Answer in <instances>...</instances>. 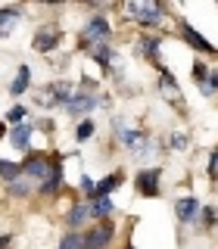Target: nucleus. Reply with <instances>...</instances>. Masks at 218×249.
I'll return each instance as SVG.
<instances>
[{
	"label": "nucleus",
	"instance_id": "nucleus-1",
	"mask_svg": "<svg viewBox=\"0 0 218 249\" xmlns=\"http://www.w3.org/2000/svg\"><path fill=\"white\" fill-rule=\"evenodd\" d=\"M69 100H72V84H66V81H53V84H47V88H41L35 93V103L44 106V109H53V106L66 109Z\"/></svg>",
	"mask_w": 218,
	"mask_h": 249
},
{
	"label": "nucleus",
	"instance_id": "nucleus-2",
	"mask_svg": "<svg viewBox=\"0 0 218 249\" xmlns=\"http://www.w3.org/2000/svg\"><path fill=\"white\" fill-rule=\"evenodd\" d=\"M97 106H100V97H93L91 90H78V93H72V100L66 103V112L72 115V119L81 122V119H88Z\"/></svg>",
	"mask_w": 218,
	"mask_h": 249
},
{
	"label": "nucleus",
	"instance_id": "nucleus-3",
	"mask_svg": "<svg viewBox=\"0 0 218 249\" xmlns=\"http://www.w3.org/2000/svg\"><path fill=\"white\" fill-rule=\"evenodd\" d=\"M125 10H128V16H134L140 25H156L162 19V13H165L159 3H144V0H131Z\"/></svg>",
	"mask_w": 218,
	"mask_h": 249
},
{
	"label": "nucleus",
	"instance_id": "nucleus-4",
	"mask_svg": "<svg viewBox=\"0 0 218 249\" xmlns=\"http://www.w3.org/2000/svg\"><path fill=\"white\" fill-rule=\"evenodd\" d=\"M50 171H53V165L47 162V156H28L22 162V178H28L31 184H44L50 178Z\"/></svg>",
	"mask_w": 218,
	"mask_h": 249
},
{
	"label": "nucleus",
	"instance_id": "nucleus-5",
	"mask_svg": "<svg viewBox=\"0 0 218 249\" xmlns=\"http://www.w3.org/2000/svg\"><path fill=\"white\" fill-rule=\"evenodd\" d=\"M134 187L144 196H159V187H162V171L159 168H144L134 175Z\"/></svg>",
	"mask_w": 218,
	"mask_h": 249
},
{
	"label": "nucleus",
	"instance_id": "nucleus-6",
	"mask_svg": "<svg viewBox=\"0 0 218 249\" xmlns=\"http://www.w3.org/2000/svg\"><path fill=\"white\" fill-rule=\"evenodd\" d=\"M112 237H115L112 221H103V224H97L93 231L84 233V249H106L109 243H112Z\"/></svg>",
	"mask_w": 218,
	"mask_h": 249
},
{
	"label": "nucleus",
	"instance_id": "nucleus-7",
	"mask_svg": "<svg viewBox=\"0 0 218 249\" xmlns=\"http://www.w3.org/2000/svg\"><path fill=\"white\" fill-rule=\"evenodd\" d=\"M178 25H181V37H184V41L190 44V47H193L197 53H215V44L209 41V37H202V35H200V31L193 28V25H190L187 19H181Z\"/></svg>",
	"mask_w": 218,
	"mask_h": 249
},
{
	"label": "nucleus",
	"instance_id": "nucleus-8",
	"mask_svg": "<svg viewBox=\"0 0 218 249\" xmlns=\"http://www.w3.org/2000/svg\"><path fill=\"white\" fill-rule=\"evenodd\" d=\"M103 37H109V22L97 16V19H91L81 31V50H88L93 41H103Z\"/></svg>",
	"mask_w": 218,
	"mask_h": 249
},
{
	"label": "nucleus",
	"instance_id": "nucleus-9",
	"mask_svg": "<svg viewBox=\"0 0 218 249\" xmlns=\"http://www.w3.org/2000/svg\"><path fill=\"white\" fill-rule=\"evenodd\" d=\"M175 215H178V221H181V224H190L193 218L200 215V199L190 196V193H187V196H178L175 199Z\"/></svg>",
	"mask_w": 218,
	"mask_h": 249
},
{
	"label": "nucleus",
	"instance_id": "nucleus-10",
	"mask_svg": "<svg viewBox=\"0 0 218 249\" xmlns=\"http://www.w3.org/2000/svg\"><path fill=\"white\" fill-rule=\"evenodd\" d=\"M59 37H62L59 25H44V28L35 35V50H37V53H50L53 47L59 44Z\"/></svg>",
	"mask_w": 218,
	"mask_h": 249
},
{
	"label": "nucleus",
	"instance_id": "nucleus-11",
	"mask_svg": "<svg viewBox=\"0 0 218 249\" xmlns=\"http://www.w3.org/2000/svg\"><path fill=\"white\" fill-rule=\"evenodd\" d=\"M31 134H35V124H28V122L13 124V128H10V143L16 146V150H28Z\"/></svg>",
	"mask_w": 218,
	"mask_h": 249
},
{
	"label": "nucleus",
	"instance_id": "nucleus-12",
	"mask_svg": "<svg viewBox=\"0 0 218 249\" xmlns=\"http://www.w3.org/2000/svg\"><path fill=\"white\" fill-rule=\"evenodd\" d=\"M88 218H91V206H88V202H75L72 212H69V218H66V224L75 231V228H81V224L88 221Z\"/></svg>",
	"mask_w": 218,
	"mask_h": 249
},
{
	"label": "nucleus",
	"instance_id": "nucleus-13",
	"mask_svg": "<svg viewBox=\"0 0 218 249\" xmlns=\"http://www.w3.org/2000/svg\"><path fill=\"white\" fill-rule=\"evenodd\" d=\"M28 84H31V69L28 66H19V72H16L13 84H10V93H13V97H19V93L28 90Z\"/></svg>",
	"mask_w": 218,
	"mask_h": 249
},
{
	"label": "nucleus",
	"instance_id": "nucleus-14",
	"mask_svg": "<svg viewBox=\"0 0 218 249\" xmlns=\"http://www.w3.org/2000/svg\"><path fill=\"white\" fill-rule=\"evenodd\" d=\"M88 206H91V215H93V218H103V221H106V218H109V215H112V209H115V202H112V199H109V196H97V199H91V202H88Z\"/></svg>",
	"mask_w": 218,
	"mask_h": 249
},
{
	"label": "nucleus",
	"instance_id": "nucleus-15",
	"mask_svg": "<svg viewBox=\"0 0 218 249\" xmlns=\"http://www.w3.org/2000/svg\"><path fill=\"white\" fill-rule=\"evenodd\" d=\"M144 137H146V134H144V131H137V128H122V131H119V140L128 146V153H134L137 146L144 143Z\"/></svg>",
	"mask_w": 218,
	"mask_h": 249
},
{
	"label": "nucleus",
	"instance_id": "nucleus-16",
	"mask_svg": "<svg viewBox=\"0 0 218 249\" xmlns=\"http://www.w3.org/2000/svg\"><path fill=\"white\" fill-rule=\"evenodd\" d=\"M122 184V171H115V175H106L103 181H97V190H93V199L97 196H109V193L115 190V187Z\"/></svg>",
	"mask_w": 218,
	"mask_h": 249
},
{
	"label": "nucleus",
	"instance_id": "nucleus-17",
	"mask_svg": "<svg viewBox=\"0 0 218 249\" xmlns=\"http://www.w3.org/2000/svg\"><path fill=\"white\" fill-rule=\"evenodd\" d=\"M91 53H93V59H97V62H100L103 69H109V66H112L115 59H119V53H115L112 47H106V44H97V47H93Z\"/></svg>",
	"mask_w": 218,
	"mask_h": 249
},
{
	"label": "nucleus",
	"instance_id": "nucleus-18",
	"mask_svg": "<svg viewBox=\"0 0 218 249\" xmlns=\"http://www.w3.org/2000/svg\"><path fill=\"white\" fill-rule=\"evenodd\" d=\"M131 156H134V162H150L153 156H156V143H153V137H144V143H140Z\"/></svg>",
	"mask_w": 218,
	"mask_h": 249
},
{
	"label": "nucleus",
	"instance_id": "nucleus-19",
	"mask_svg": "<svg viewBox=\"0 0 218 249\" xmlns=\"http://www.w3.org/2000/svg\"><path fill=\"white\" fill-rule=\"evenodd\" d=\"M0 178H3L6 184L19 181V178H22V165H19V162H0Z\"/></svg>",
	"mask_w": 218,
	"mask_h": 249
},
{
	"label": "nucleus",
	"instance_id": "nucleus-20",
	"mask_svg": "<svg viewBox=\"0 0 218 249\" xmlns=\"http://www.w3.org/2000/svg\"><path fill=\"white\" fill-rule=\"evenodd\" d=\"M197 88H200L202 97H215V93H218V69H212V72H209V78H206L202 84H197Z\"/></svg>",
	"mask_w": 218,
	"mask_h": 249
},
{
	"label": "nucleus",
	"instance_id": "nucleus-21",
	"mask_svg": "<svg viewBox=\"0 0 218 249\" xmlns=\"http://www.w3.org/2000/svg\"><path fill=\"white\" fill-rule=\"evenodd\" d=\"M62 187V168H53L50 171V178H47V181L41 184V193H56Z\"/></svg>",
	"mask_w": 218,
	"mask_h": 249
},
{
	"label": "nucleus",
	"instance_id": "nucleus-22",
	"mask_svg": "<svg viewBox=\"0 0 218 249\" xmlns=\"http://www.w3.org/2000/svg\"><path fill=\"white\" fill-rule=\"evenodd\" d=\"M93 131H97V124H93L91 119H81V122H78V128H75V140H91Z\"/></svg>",
	"mask_w": 218,
	"mask_h": 249
},
{
	"label": "nucleus",
	"instance_id": "nucleus-23",
	"mask_svg": "<svg viewBox=\"0 0 218 249\" xmlns=\"http://www.w3.org/2000/svg\"><path fill=\"white\" fill-rule=\"evenodd\" d=\"M31 190H35V184H31L28 178H19V181L10 184V193H16V196H28Z\"/></svg>",
	"mask_w": 218,
	"mask_h": 249
},
{
	"label": "nucleus",
	"instance_id": "nucleus-24",
	"mask_svg": "<svg viewBox=\"0 0 218 249\" xmlns=\"http://www.w3.org/2000/svg\"><path fill=\"white\" fill-rule=\"evenodd\" d=\"M59 249H84V237H81V233H66V240H62V243H59Z\"/></svg>",
	"mask_w": 218,
	"mask_h": 249
},
{
	"label": "nucleus",
	"instance_id": "nucleus-25",
	"mask_svg": "<svg viewBox=\"0 0 218 249\" xmlns=\"http://www.w3.org/2000/svg\"><path fill=\"white\" fill-rule=\"evenodd\" d=\"M140 47H144V53H146L150 59H159V37H146Z\"/></svg>",
	"mask_w": 218,
	"mask_h": 249
},
{
	"label": "nucleus",
	"instance_id": "nucleus-26",
	"mask_svg": "<svg viewBox=\"0 0 218 249\" xmlns=\"http://www.w3.org/2000/svg\"><path fill=\"white\" fill-rule=\"evenodd\" d=\"M200 221H202V228H215V221H218V212H215L212 206H209V209H202V212H200Z\"/></svg>",
	"mask_w": 218,
	"mask_h": 249
},
{
	"label": "nucleus",
	"instance_id": "nucleus-27",
	"mask_svg": "<svg viewBox=\"0 0 218 249\" xmlns=\"http://www.w3.org/2000/svg\"><path fill=\"white\" fill-rule=\"evenodd\" d=\"M6 122H10V124H22V122H25V106H13L10 112H6Z\"/></svg>",
	"mask_w": 218,
	"mask_h": 249
},
{
	"label": "nucleus",
	"instance_id": "nucleus-28",
	"mask_svg": "<svg viewBox=\"0 0 218 249\" xmlns=\"http://www.w3.org/2000/svg\"><path fill=\"white\" fill-rule=\"evenodd\" d=\"M78 184H81V190H84V193H88V199H93V190H97V181H93L91 175H81V181H78Z\"/></svg>",
	"mask_w": 218,
	"mask_h": 249
},
{
	"label": "nucleus",
	"instance_id": "nucleus-29",
	"mask_svg": "<svg viewBox=\"0 0 218 249\" xmlns=\"http://www.w3.org/2000/svg\"><path fill=\"white\" fill-rule=\"evenodd\" d=\"M19 13H22L19 6H0V25H3V22H13Z\"/></svg>",
	"mask_w": 218,
	"mask_h": 249
},
{
	"label": "nucleus",
	"instance_id": "nucleus-30",
	"mask_svg": "<svg viewBox=\"0 0 218 249\" xmlns=\"http://www.w3.org/2000/svg\"><path fill=\"white\" fill-rule=\"evenodd\" d=\"M168 143H171V150H178V153H181V150H187V134H181V131H175Z\"/></svg>",
	"mask_w": 218,
	"mask_h": 249
},
{
	"label": "nucleus",
	"instance_id": "nucleus-31",
	"mask_svg": "<svg viewBox=\"0 0 218 249\" xmlns=\"http://www.w3.org/2000/svg\"><path fill=\"white\" fill-rule=\"evenodd\" d=\"M206 78H209V69H206V66H202V62L197 59V62H193V81H197V84H202Z\"/></svg>",
	"mask_w": 218,
	"mask_h": 249
},
{
	"label": "nucleus",
	"instance_id": "nucleus-32",
	"mask_svg": "<svg viewBox=\"0 0 218 249\" xmlns=\"http://www.w3.org/2000/svg\"><path fill=\"white\" fill-rule=\"evenodd\" d=\"M162 84H165L168 90H178V81H175V75H171L168 69H162Z\"/></svg>",
	"mask_w": 218,
	"mask_h": 249
},
{
	"label": "nucleus",
	"instance_id": "nucleus-33",
	"mask_svg": "<svg viewBox=\"0 0 218 249\" xmlns=\"http://www.w3.org/2000/svg\"><path fill=\"white\" fill-rule=\"evenodd\" d=\"M209 175H212V178H218V150L212 153V162H209Z\"/></svg>",
	"mask_w": 218,
	"mask_h": 249
},
{
	"label": "nucleus",
	"instance_id": "nucleus-34",
	"mask_svg": "<svg viewBox=\"0 0 218 249\" xmlns=\"http://www.w3.org/2000/svg\"><path fill=\"white\" fill-rule=\"evenodd\" d=\"M37 128H44V131H50V128H53V122H50V119H41V122H37Z\"/></svg>",
	"mask_w": 218,
	"mask_h": 249
},
{
	"label": "nucleus",
	"instance_id": "nucleus-35",
	"mask_svg": "<svg viewBox=\"0 0 218 249\" xmlns=\"http://www.w3.org/2000/svg\"><path fill=\"white\" fill-rule=\"evenodd\" d=\"M3 246H10V237H6V233L0 237V249H3Z\"/></svg>",
	"mask_w": 218,
	"mask_h": 249
},
{
	"label": "nucleus",
	"instance_id": "nucleus-36",
	"mask_svg": "<svg viewBox=\"0 0 218 249\" xmlns=\"http://www.w3.org/2000/svg\"><path fill=\"white\" fill-rule=\"evenodd\" d=\"M0 134H6V124L3 122H0Z\"/></svg>",
	"mask_w": 218,
	"mask_h": 249
},
{
	"label": "nucleus",
	"instance_id": "nucleus-37",
	"mask_svg": "<svg viewBox=\"0 0 218 249\" xmlns=\"http://www.w3.org/2000/svg\"><path fill=\"white\" fill-rule=\"evenodd\" d=\"M128 249H134V246H128Z\"/></svg>",
	"mask_w": 218,
	"mask_h": 249
},
{
	"label": "nucleus",
	"instance_id": "nucleus-38",
	"mask_svg": "<svg viewBox=\"0 0 218 249\" xmlns=\"http://www.w3.org/2000/svg\"><path fill=\"white\" fill-rule=\"evenodd\" d=\"M0 162H3V159H0Z\"/></svg>",
	"mask_w": 218,
	"mask_h": 249
}]
</instances>
